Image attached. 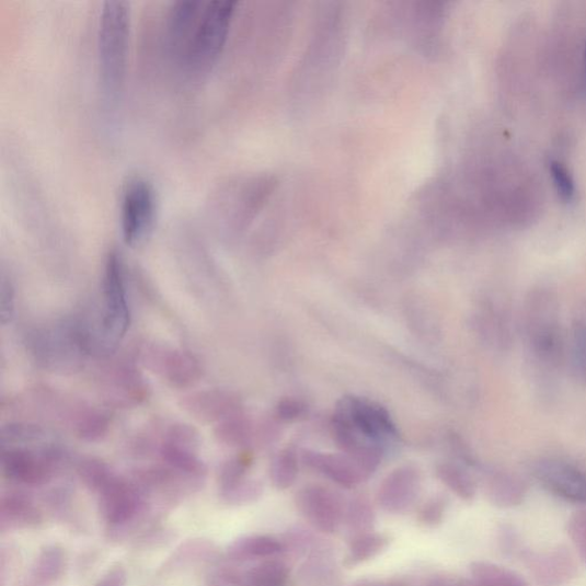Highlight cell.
Masks as SVG:
<instances>
[{"label":"cell","instance_id":"6da1fadb","mask_svg":"<svg viewBox=\"0 0 586 586\" xmlns=\"http://www.w3.org/2000/svg\"><path fill=\"white\" fill-rule=\"evenodd\" d=\"M521 335L535 369L553 375L566 361V337L560 302L553 289L532 288L526 296L520 315Z\"/></svg>","mask_w":586,"mask_h":586},{"label":"cell","instance_id":"7a4b0ae2","mask_svg":"<svg viewBox=\"0 0 586 586\" xmlns=\"http://www.w3.org/2000/svg\"><path fill=\"white\" fill-rule=\"evenodd\" d=\"M130 42V8L123 0L102 7L97 31V62L102 92L114 100L122 90Z\"/></svg>","mask_w":586,"mask_h":586},{"label":"cell","instance_id":"3957f363","mask_svg":"<svg viewBox=\"0 0 586 586\" xmlns=\"http://www.w3.org/2000/svg\"><path fill=\"white\" fill-rule=\"evenodd\" d=\"M233 0L204 3L182 71L200 78L217 62L227 41L234 14Z\"/></svg>","mask_w":586,"mask_h":586},{"label":"cell","instance_id":"277c9868","mask_svg":"<svg viewBox=\"0 0 586 586\" xmlns=\"http://www.w3.org/2000/svg\"><path fill=\"white\" fill-rule=\"evenodd\" d=\"M397 435L389 414L380 406L358 399H346L336 416V436L346 446L359 440H392Z\"/></svg>","mask_w":586,"mask_h":586},{"label":"cell","instance_id":"5b68a950","mask_svg":"<svg viewBox=\"0 0 586 586\" xmlns=\"http://www.w3.org/2000/svg\"><path fill=\"white\" fill-rule=\"evenodd\" d=\"M157 196L152 186L141 177L126 184L120 204L123 238L127 244L139 245L154 227Z\"/></svg>","mask_w":586,"mask_h":586},{"label":"cell","instance_id":"8992f818","mask_svg":"<svg viewBox=\"0 0 586 586\" xmlns=\"http://www.w3.org/2000/svg\"><path fill=\"white\" fill-rule=\"evenodd\" d=\"M105 333L111 341H117L130 325V308L127 301L125 265L116 251L108 256L105 272Z\"/></svg>","mask_w":586,"mask_h":586},{"label":"cell","instance_id":"52a82bcc","mask_svg":"<svg viewBox=\"0 0 586 586\" xmlns=\"http://www.w3.org/2000/svg\"><path fill=\"white\" fill-rule=\"evenodd\" d=\"M203 7L200 0H177L169 9L165 45L168 55L177 69H183Z\"/></svg>","mask_w":586,"mask_h":586},{"label":"cell","instance_id":"ba28073f","mask_svg":"<svg viewBox=\"0 0 586 586\" xmlns=\"http://www.w3.org/2000/svg\"><path fill=\"white\" fill-rule=\"evenodd\" d=\"M480 317L483 340L495 351L512 349L516 337L512 306L501 299L490 300L483 306Z\"/></svg>","mask_w":586,"mask_h":586},{"label":"cell","instance_id":"9c48e42d","mask_svg":"<svg viewBox=\"0 0 586 586\" xmlns=\"http://www.w3.org/2000/svg\"><path fill=\"white\" fill-rule=\"evenodd\" d=\"M539 478L551 490L574 497H586V474L578 468L558 460H545L537 468Z\"/></svg>","mask_w":586,"mask_h":586},{"label":"cell","instance_id":"30bf717a","mask_svg":"<svg viewBox=\"0 0 586 586\" xmlns=\"http://www.w3.org/2000/svg\"><path fill=\"white\" fill-rule=\"evenodd\" d=\"M566 361L573 377L586 386V303L577 308L567 329Z\"/></svg>","mask_w":586,"mask_h":586},{"label":"cell","instance_id":"8fae6325","mask_svg":"<svg viewBox=\"0 0 586 586\" xmlns=\"http://www.w3.org/2000/svg\"><path fill=\"white\" fill-rule=\"evenodd\" d=\"M550 172L559 196L566 202L573 200L575 197V184L565 165L558 161H552L550 163Z\"/></svg>","mask_w":586,"mask_h":586},{"label":"cell","instance_id":"7c38bea8","mask_svg":"<svg viewBox=\"0 0 586 586\" xmlns=\"http://www.w3.org/2000/svg\"><path fill=\"white\" fill-rule=\"evenodd\" d=\"M283 413L284 416L288 418H297V416L301 415L302 407L299 406L296 402H288L285 406H283Z\"/></svg>","mask_w":586,"mask_h":586},{"label":"cell","instance_id":"4fadbf2b","mask_svg":"<svg viewBox=\"0 0 586 586\" xmlns=\"http://www.w3.org/2000/svg\"><path fill=\"white\" fill-rule=\"evenodd\" d=\"M583 62H584V83H585V89H586V42L584 46Z\"/></svg>","mask_w":586,"mask_h":586}]
</instances>
